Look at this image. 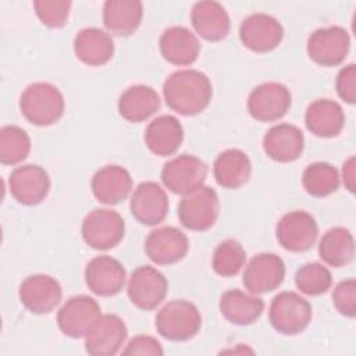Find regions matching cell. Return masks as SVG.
<instances>
[{
    "instance_id": "obj_1",
    "label": "cell",
    "mask_w": 356,
    "mask_h": 356,
    "mask_svg": "<svg viewBox=\"0 0 356 356\" xmlns=\"http://www.w3.org/2000/svg\"><path fill=\"white\" fill-rule=\"evenodd\" d=\"M167 106L185 117L204 111L213 96V86L206 74L197 70L172 72L163 85Z\"/></svg>"
},
{
    "instance_id": "obj_2",
    "label": "cell",
    "mask_w": 356,
    "mask_h": 356,
    "mask_svg": "<svg viewBox=\"0 0 356 356\" xmlns=\"http://www.w3.org/2000/svg\"><path fill=\"white\" fill-rule=\"evenodd\" d=\"M65 102L57 86L35 82L25 88L19 97V110L26 121L38 127L56 124L64 114Z\"/></svg>"
},
{
    "instance_id": "obj_3",
    "label": "cell",
    "mask_w": 356,
    "mask_h": 356,
    "mask_svg": "<svg viewBox=\"0 0 356 356\" xmlns=\"http://www.w3.org/2000/svg\"><path fill=\"white\" fill-rule=\"evenodd\" d=\"M157 332L174 342H182L193 338L202 327L199 309L189 300L175 299L165 303L156 314Z\"/></svg>"
},
{
    "instance_id": "obj_4",
    "label": "cell",
    "mask_w": 356,
    "mask_h": 356,
    "mask_svg": "<svg viewBox=\"0 0 356 356\" xmlns=\"http://www.w3.org/2000/svg\"><path fill=\"white\" fill-rule=\"evenodd\" d=\"M268 320L273 328L284 335H298L312 320L310 303L296 292H280L271 300Z\"/></svg>"
},
{
    "instance_id": "obj_5",
    "label": "cell",
    "mask_w": 356,
    "mask_h": 356,
    "mask_svg": "<svg viewBox=\"0 0 356 356\" xmlns=\"http://www.w3.org/2000/svg\"><path fill=\"white\" fill-rule=\"evenodd\" d=\"M220 214V200L217 192L207 185L185 195L178 204L181 224L191 231L210 229Z\"/></svg>"
},
{
    "instance_id": "obj_6",
    "label": "cell",
    "mask_w": 356,
    "mask_h": 356,
    "mask_svg": "<svg viewBox=\"0 0 356 356\" xmlns=\"http://www.w3.org/2000/svg\"><path fill=\"white\" fill-rule=\"evenodd\" d=\"M82 238L86 245L96 250L115 248L124 238L125 222L111 209H93L82 221Z\"/></svg>"
},
{
    "instance_id": "obj_7",
    "label": "cell",
    "mask_w": 356,
    "mask_h": 356,
    "mask_svg": "<svg viewBox=\"0 0 356 356\" xmlns=\"http://www.w3.org/2000/svg\"><path fill=\"white\" fill-rule=\"evenodd\" d=\"M209 174L207 164L193 154H179L163 165L161 181L172 193L185 196L203 186Z\"/></svg>"
},
{
    "instance_id": "obj_8",
    "label": "cell",
    "mask_w": 356,
    "mask_h": 356,
    "mask_svg": "<svg viewBox=\"0 0 356 356\" xmlns=\"http://www.w3.org/2000/svg\"><path fill=\"white\" fill-rule=\"evenodd\" d=\"M102 316L99 303L88 296L70 298L57 313V324L61 332L70 338H85Z\"/></svg>"
},
{
    "instance_id": "obj_9",
    "label": "cell",
    "mask_w": 356,
    "mask_h": 356,
    "mask_svg": "<svg viewBox=\"0 0 356 356\" xmlns=\"http://www.w3.org/2000/svg\"><path fill=\"white\" fill-rule=\"evenodd\" d=\"M350 38L345 28L332 25L316 29L307 39V54L318 65L337 67L348 56Z\"/></svg>"
},
{
    "instance_id": "obj_10",
    "label": "cell",
    "mask_w": 356,
    "mask_h": 356,
    "mask_svg": "<svg viewBox=\"0 0 356 356\" xmlns=\"http://www.w3.org/2000/svg\"><path fill=\"white\" fill-rule=\"evenodd\" d=\"M291 103V92L284 83L264 82L249 93L248 111L260 122H273L288 113Z\"/></svg>"
},
{
    "instance_id": "obj_11",
    "label": "cell",
    "mask_w": 356,
    "mask_h": 356,
    "mask_svg": "<svg viewBox=\"0 0 356 356\" xmlns=\"http://www.w3.org/2000/svg\"><path fill=\"white\" fill-rule=\"evenodd\" d=\"M318 234V227L312 214L305 210H293L284 214L275 228L278 243L289 252L302 253L309 250Z\"/></svg>"
},
{
    "instance_id": "obj_12",
    "label": "cell",
    "mask_w": 356,
    "mask_h": 356,
    "mask_svg": "<svg viewBox=\"0 0 356 356\" xmlns=\"http://www.w3.org/2000/svg\"><path fill=\"white\" fill-rule=\"evenodd\" d=\"M284 38V28L277 18L266 13L248 15L239 25L242 44L254 53H268L278 47Z\"/></svg>"
},
{
    "instance_id": "obj_13",
    "label": "cell",
    "mask_w": 356,
    "mask_h": 356,
    "mask_svg": "<svg viewBox=\"0 0 356 356\" xmlns=\"http://www.w3.org/2000/svg\"><path fill=\"white\" fill-rule=\"evenodd\" d=\"M127 292L132 305L142 310H153L167 296L168 282L157 268L140 266L132 271Z\"/></svg>"
},
{
    "instance_id": "obj_14",
    "label": "cell",
    "mask_w": 356,
    "mask_h": 356,
    "mask_svg": "<svg viewBox=\"0 0 356 356\" xmlns=\"http://www.w3.org/2000/svg\"><path fill=\"white\" fill-rule=\"evenodd\" d=\"M18 295L22 306L31 313L47 314L58 306L63 289L56 278L46 274H33L21 282Z\"/></svg>"
},
{
    "instance_id": "obj_15",
    "label": "cell",
    "mask_w": 356,
    "mask_h": 356,
    "mask_svg": "<svg viewBox=\"0 0 356 356\" xmlns=\"http://www.w3.org/2000/svg\"><path fill=\"white\" fill-rule=\"evenodd\" d=\"M285 277V264L274 253H259L245 267L242 282L249 293L259 295L277 289Z\"/></svg>"
},
{
    "instance_id": "obj_16",
    "label": "cell",
    "mask_w": 356,
    "mask_h": 356,
    "mask_svg": "<svg viewBox=\"0 0 356 356\" xmlns=\"http://www.w3.org/2000/svg\"><path fill=\"white\" fill-rule=\"evenodd\" d=\"M11 196L21 204L35 206L46 199L50 191V178L38 164H25L13 170L8 178Z\"/></svg>"
},
{
    "instance_id": "obj_17",
    "label": "cell",
    "mask_w": 356,
    "mask_h": 356,
    "mask_svg": "<svg viewBox=\"0 0 356 356\" xmlns=\"http://www.w3.org/2000/svg\"><path fill=\"white\" fill-rule=\"evenodd\" d=\"M189 249L186 235L175 227H161L149 232L145 241L147 257L159 264L168 266L181 261Z\"/></svg>"
},
{
    "instance_id": "obj_18",
    "label": "cell",
    "mask_w": 356,
    "mask_h": 356,
    "mask_svg": "<svg viewBox=\"0 0 356 356\" xmlns=\"http://www.w3.org/2000/svg\"><path fill=\"white\" fill-rule=\"evenodd\" d=\"M129 209L134 218L140 224L157 225L168 213L167 193L153 181L140 182L131 196Z\"/></svg>"
},
{
    "instance_id": "obj_19",
    "label": "cell",
    "mask_w": 356,
    "mask_h": 356,
    "mask_svg": "<svg viewBox=\"0 0 356 356\" xmlns=\"http://www.w3.org/2000/svg\"><path fill=\"white\" fill-rule=\"evenodd\" d=\"M125 268L114 257L103 254L93 257L85 267V282L99 296H114L125 285Z\"/></svg>"
},
{
    "instance_id": "obj_20",
    "label": "cell",
    "mask_w": 356,
    "mask_h": 356,
    "mask_svg": "<svg viewBox=\"0 0 356 356\" xmlns=\"http://www.w3.org/2000/svg\"><path fill=\"white\" fill-rule=\"evenodd\" d=\"M128 337V330L117 314H102L85 337V350L93 356L115 355Z\"/></svg>"
},
{
    "instance_id": "obj_21",
    "label": "cell",
    "mask_w": 356,
    "mask_h": 356,
    "mask_svg": "<svg viewBox=\"0 0 356 356\" xmlns=\"http://www.w3.org/2000/svg\"><path fill=\"white\" fill-rule=\"evenodd\" d=\"M305 149L303 132L292 124H277L263 138V150L274 161L292 163Z\"/></svg>"
},
{
    "instance_id": "obj_22",
    "label": "cell",
    "mask_w": 356,
    "mask_h": 356,
    "mask_svg": "<svg viewBox=\"0 0 356 356\" xmlns=\"http://www.w3.org/2000/svg\"><path fill=\"white\" fill-rule=\"evenodd\" d=\"M191 22L199 36L209 42H218L227 38L231 21L222 4L213 0H203L193 4Z\"/></svg>"
},
{
    "instance_id": "obj_23",
    "label": "cell",
    "mask_w": 356,
    "mask_h": 356,
    "mask_svg": "<svg viewBox=\"0 0 356 356\" xmlns=\"http://www.w3.org/2000/svg\"><path fill=\"white\" fill-rule=\"evenodd\" d=\"M92 192L104 204H118L125 200L132 191V178L127 168L108 164L97 170L92 178Z\"/></svg>"
},
{
    "instance_id": "obj_24",
    "label": "cell",
    "mask_w": 356,
    "mask_h": 356,
    "mask_svg": "<svg viewBox=\"0 0 356 356\" xmlns=\"http://www.w3.org/2000/svg\"><path fill=\"white\" fill-rule=\"evenodd\" d=\"M159 44L163 58L178 67L193 64L200 53L197 36L185 26L167 28L161 33Z\"/></svg>"
},
{
    "instance_id": "obj_25",
    "label": "cell",
    "mask_w": 356,
    "mask_h": 356,
    "mask_svg": "<svg viewBox=\"0 0 356 356\" xmlns=\"http://www.w3.org/2000/svg\"><path fill=\"white\" fill-rule=\"evenodd\" d=\"M305 124L314 136L334 138L343 129L345 113L339 103L331 99H317L309 104Z\"/></svg>"
},
{
    "instance_id": "obj_26",
    "label": "cell",
    "mask_w": 356,
    "mask_h": 356,
    "mask_svg": "<svg viewBox=\"0 0 356 356\" xmlns=\"http://www.w3.org/2000/svg\"><path fill=\"white\" fill-rule=\"evenodd\" d=\"M74 53L85 64L100 67L107 64L114 54V40L103 29L90 26L81 29L74 39Z\"/></svg>"
},
{
    "instance_id": "obj_27",
    "label": "cell",
    "mask_w": 356,
    "mask_h": 356,
    "mask_svg": "<svg viewBox=\"0 0 356 356\" xmlns=\"http://www.w3.org/2000/svg\"><path fill=\"white\" fill-rule=\"evenodd\" d=\"M184 140V128L172 115H160L154 118L145 131V143L147 149L160 157L174 154Z\"/></svg>"
},
{
    "instance_id": "obj_28",
    "label": "cell",
    "mask_w": 356,
    "mask_h": 356,
    "mask_svg": "<svg viewBox=\"0 0 356 356\" xmlns=\"http://www.w3.org/2000/svg\"><path fill=\"white\" fill-rule=\"evenodd\" d=\"M143 6L138 0H107L103 4V24L108 33L129 36L140 26Z\"/></svg>"
},
{
    "instance_id": "obj_29",
    "label": "cell",
    "mask_w": 356,
    "mask_h": 356,
    "mask_svg": "<svg viewBox=\"0 0 356 356\" xmlns=\"http://www.w3.org/2000/svg\"><path fill=\"white\" fill-rule=\"evenodd\" d=\"M220 313L235 325H250L259 320L264 310L261 298L245 293L241 289H229L220 298Z\"/></svg>"
},
{
    "instance_id": "obj_30",
    "label": "cell",
    "mask_w": 356,
    "mask_h": 356,
    "mask_svg": "<svg viewBox=\"0 0 356 356\" xmlns=\"http://www.w3.org/2000/svg\"><path fill=\"white\" fill-rule=\"evenodd\" d=\"M252 174V163L248 154L239 149L221 152L213 164V175L217 184L225 189L243 186Z\"/></svg>"
},
{
    "instance_id": "obj_31",
    "label": "cell",
    "mask_w": 356,
    "mask_h": 356,
    "mask_svg": "<svg viewBox=\"0 0 356 356\" xmlns=\"http://www.w3.org/2000/svg\"><path fill=\"white\" fill-rule=\"evenodd\" d=\"M157 92L147 85H132L118 99V113L129 122H142L160 108Z\"/></svg>"
},
{
    "instance_id": "obj_32",
    "label": "cell",
    "mask_w": 356,
    "mask_h": 356,
    "mask_svg": "<svg viewBox=\"0 0 356 356\" xmlns=\"http://www.w3.org/2000/svg\"><path fill=\"white\" fill-rule=\"evenodd\" d=\"M318 256L331 267L349 264L355 256L352 232L343 227L330 228L318 242Z\"/></svg>"
},
{
    "instance_id": "obj_33",
    "label": "cell",
    "mask_w": 356,
    "mask_h": 356,
    "mask_svg": "<svg viewBox=\"0 0 356 356\" xmlns=\"http://www.w3.org/2000/svg\"><path fill=\"white\" fill-rule=\"evenodd\" d=\"M302 185L305 191L314 197L328 196L339 188L338 170L324 161L309 164L302 174Z\"/></svg>"
},
{
    "instance_id": "obj_34",
    "label": "cell",
    "mask_w": 356,
    "mask_h": 356,
    "mask_svg": "<svg viewBox=\"0 0 356 356\" xmlns=\"http://www.w3.org/2000/svg\"><path fill=\"white\" fill-rule=\"evenodd\" d=\"M31 152L29 135L17 125H6L0 129V161L15 165L24 161Z\"/></svg>"
},
{
    "instance_id": "obj_35",
    "label": "cell",
    "mask_w": 356,
    "mask_h": 356,
    "mask_svg": "<svg viewBox=\"0 0 356 356\" xmlns=\"http://www.w3.org/2000/svg\"><path fill=\"white\" fill-rule=\"evenodd\" d=\"M246 252L236 239H225L217 245L213 253V270L221 277L236 275L245 266Z\"/></svg>"
},
{
    "instance_id": "obj_36",
    "label": "cell",
    "mask_w": 356,
    "mask_h": 356,
    "mask_svg": "<svg viewBox=\"0 0 356 356\" xmlns=\"http://www.w3.org/2000/svg\"><path fill=\"white\" fill-rule=\"evenodd\" d=\"M296 288L305 295L317 296L325 293L331 284L332 277L330 270L321 263H306L298 268L295 274Z\"/></svg>"
},
{
    "instance_id": "obj_37",
    "label": "cell",
    "mask_w": 356,
    "mask_h": 356,
    "mask_svg": "<svg viewBox=\"0 0 356 356\" xmlns=\"http://www.w3.org/2000/svg\"><path fill=\"white\" fill-rule=\"evenodd\" d=\"M33 8L40 22L49 28H63L67 24L71 1L68 0H36Z\"/></svg>"
},
{
    "instance_id": "obj_38",
    "label": "cell",
    "mask_w": 356,
    "mask_h": 356,
    "mask_svg": "<svg viewBox=\"0 0 356 356\" xmlns=\"http://www.w3.org/2000/svg\"><path fill=\"white\" fill-rule=\"evenodd\" d=\"M332 303L342 316L349 318L356 316V281L353 278L337 284L332 291Z\"/></svg>"
},
{
    "instance_id": "obj_39",
    "label": "cell",
    "mask_w": 356,
    "mask_h": 356,
    "mask_svg": "<svg viewBox=\"0 0 356 356\" xmlns=\"http://www.w3.org/2000/svg\"><path fill=\"white\" fill-rule=\"evenodd\" d=\"M335 85L339 97L343 102L353 104L356 102V65L348 64L341 68Z\"/></svg>"
},
{
    "instance_id": "obj_40",
    "label": "cell",
    "mask_w": 356,
    "mask_h": 356,
    "mask_svg": "<svg viewBox=\"0 0 356 356\" xmlns=\"http://www.w3.org/2000/svg\"><path fill=\"white\" fill-rule=\"evenodd\" d=\"M124 355H152L160 356L164 353L160 342L149 335H138L134 337L125 349L122 350Z\"/></svg>"
},
{
    "instance_id": "obj_41",
    "label": "cell",
    "mask_w": 356,
    "mask_h": 356,
    "mask_svg": "<svg viewBox=\"0 0 356 356\" xmlns=\"http://www.w3.org/2000/svg\"><path fill=\"white\" fill-rule=\"evenodd\" d=\"M356 174H355V157L350 156L342 165V181L350 193H355L356 188Z\"/></svg>"
}]
</instances>
